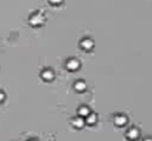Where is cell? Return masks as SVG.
I'll list each match as a JSON object with an SVG mask.
<instances>
[{
  "mask_svg": "<svg viewBox=\"0 0 152 141\" xmlns=\"http://www.w3.org/2000/svg\"><path fill=\"white\" fill-rule=\"evenodd\" d=\"M124 137L129 141H137L140 138V129H139L137 127H130V128L126 131Z\"/></svg>",
  "mask_w": 152,
  "mask_h": 141,
  "instance_id": "8992f818",
  "label": "cell"
},
{
  "mask_svg": "<svg viewBox=\"0 0 152 141\" xmlns=\"http://www.w3.org/2000/svg\"><path fill=\"white\" fill-rule=\"evenodd\" d=\"M78 47H80V50H83L84 53H90V51H93V48H95V40L90 38V37H83V38L78 41Z\"/></svg>",
  "mask_w": 152,
  "mask_h": 141,
  "instance_id": "3957f363",
  "label": "cell"
},
{
  "mask_svg": "<svg viewBox=\"0 0 152 141\" xmlns=\"http://www.w3.org/2000/svg\"><path fill=\"white\" fill-rule=\"evenodd\" d=\"M80 68H81V62H80V59H77V57H69V59H66L65 60V69L68 71V72H77V71H80Z\"/></svg>",
  "mask_w": 152,
  "mask_h": 141,
  "instance_id": "277c9868",
  "label": "cell"
},
{
  "mask_svg": "<svg viewBox=\"0 0 152 141\" xmlns=\"http://www.w3.org/2000/svg\"><path fill=\"white\" fill-rule=\"evenodd\" d=\"M4 100H6V94H4V91H3V90H0V104H1Z\"/></svg>",
  "mask_w": 152,
  "mask_h": 141,
  "instance_id": "7c38bea8",
  "label": "cell"
},
{
  "mask_svg": "<svg viewBox=\"0 0 152 141\" xmlns=\"http://www.w3.org/2000/svg\"><path fill=\"white\" fill-rule=\"evenodd\" d=\"M90 112H92V109L87 104H80L77 107V116H80V118H86Z\"/></svg>",
  "mask_w": 152,
  "mask_h": 141,
  "instance_id": "30bf717a",
  "label": "cell"
},
{
  "mask_svg": "<svg viewBox=\"0 0 152 141\" xmlns=\"http://www.w3.org/2000/svg\"><path fill=\"white\" fill-rule=\"evenodd\" d=\"M87 88H89V85H87V82H86L84 80H77V81H74V84H72V90L78 94L86 93Z\"/></svg>",
  "mask_w": 152,
  "mask_h": 141,
  "instance_id": "ba28073f",
  "label": "cell"
},
{
  "mask_svg": "<svg viewBox=\"0 0 152 141\" xmlns=\"http://www.w3.org/2000/svg\"><path fill=\"white\" fill-rule=\"evenodd\" d=\"M69 125H71V128H72V129H77V131H80V129H83V128L86 127V122H84V118L74 116V118H71V121H69Z\"/></svg>",
  "mask_w": 152,
  "mask_h": 141,
  "instance_id": "52a82bcc",
  "label": "cell"
},
{
  "mask_svg": "<svg viewBox=\"0 0 152 141\" xmlns=\"http://www.w3.org/2000/svg\"><path fill=\"white\" fill-rule=\"evenodd\" d=\"M28 141H39L37 138H31V140H28Z\"/></svg>",
  "mask_w": 152,
  "mask_h": 141,
  "instance_id": "5bb4252c",
  "label": "cell"
},
{
  "mask_svg": "<svg viewBox=\"0 0 152 141\" xmlns=\"http://www.w3.org/2000/svg\"><path fill=\"white\" fill-rule=\"evenodd\" d=\"M84 122H86V127H95V125H98V122H99V116H98V113L92 110V112L84 118Z\"/></svg>",
  "mask_w": 152,
  "mask_h": 141,
  "instance_id": "9c48e42d",
  "label": "cell"
},
{
  "mask_svg": "<svg viewBox=\"0 0 152 141\" xmlns=\"http://www.w3.org/2000/svg\"><path fill=\"white\" fill-rule=\"evenodd\" d=\"M112 122L117 128H124L129 124V116L126 113H114L112 115Z\"/></svg>",
  "mask_w": 152,
  "mask_h": 141,
  "instance_id": "5b68a950",
  "label": "cell"
},
{
  "mask_svg": "<svg viewBox=\"0 0 152 141\" xmlns=\"http://www.w3.org/2000/svg\"><path fill=\"white\" fill-rule=\"evenodd\" d=\"M28 24L33 27V28H40V27H43L45 24H46V13H45V10H34V12H31L30 13V16H28Z\"/></svg>",
  "mask_w": 152,
  "mask_h": 141,
  "instance_id": "6da1fadb",
  "label": "cell"
},
{
  "mask_svg": "<svg viewBox=\"0 0 152 141\" xmlns=\"http://www.w3.org/2000/svg\"><path fill=\"white\" fill-rule=\"evenodd\" d=\"M142 141H152V137H145V138H142Z\"/></svg>",
  "mask_w": 152,
  "mask_h": 141,
  "instance_id": "4fadbf2b",
  "label": "cell"
},
{
  "mask_svg": "<svg viewBox=\"0 0 152 141\" xmlns=\"http://www.w3.org/2000/svg\"><path fill=\"white\" fill-rule=\"evenodd\" d=\"M55 78H56L55 69H52V68H43V69H42V72H40V80H42L43 82L50 84V82L55 81Z\"/></svg>",
  "mask_w": 152,
  "mask_h": 141,
  "instance_id": "7a4b0ae2",
  "label": "cell"
},
{
  "mask_svg": "<svg viewBox=\"0 0 152 141\" xmlns=\"http://www.w3.org/2000/svg\"><path fill=\"white\" fill-rule=\"evenodd\" d=\"M49 1V4L53 6V7H58V6H61L62 3H64V0H48Z\"/></svg>",
  "mask_w": 152,
  "mask_h": 141,
  "instance_id": "8fae6325",
  "label": "cell"
}]
</instances>
